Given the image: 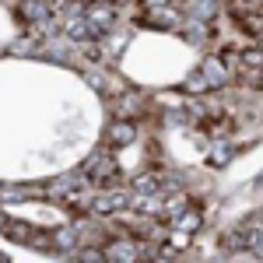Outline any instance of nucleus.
<instances>
[{
  "label": "nucleus",
  "mask_w": 263,
  "mask_h": 263,
  "mask_svg": "<svg viewBox=\"0 0 263 263\" xmlns=\"http://www.w3.org/2000/svg\"><path fill=\"white\" fill-rule=\"evenodd\" d=\"M84 179L95 182V186H112V182L120 179V165L116 158H109V155H95L88 168H84Z\"/></svg>",
  "instance_id": "1"
},
{
  "label": "nucleus",
  "mask_w": 263,
  "mask_h": 263,
  "mask_svg": "<svg viewBox=\"0 0 263 263\" xmlns=\"http://www.w3.org/2000/svg\"><path fill=\"white\" fill-rule=\"evenodd\" d=\"M144 246L141 242H130V239H120V242H109L105 249H102V256L112 263H130V260H141Z\"/></svg>",
  "instance_id": "2"
},
{
  "label": "nucleus",
  "mask_w": 263,
  "mask_h": 263,
  "mask_svg": "<svg viewBox=\"0 0 263 263\" xmlns=\"http://www.w3.org/2000/svg\"><path fill=\"white\" fill-rule=\"evenodd\" d=\"M126 203H130V197H126V193H116V190H109V193H99V197H91V211H95V214H120Z\"/></svg>",
  "instance_id": "3"
},
{
  "label": "nucleus",
  "mask_w": 263,
  "mask_h": 263,
  "mask_svg": "<svg viewBox=\"0 0 263 263\" xmlns=\"http://www.w3.org/2000/svg\"><path fill=\"white\" fill-rule=\"evenodd\" d=\"M67 35H70V39H81V42H91V39H102V28L88 18H74L67 25Z\"/></svg>",
  "instance_id": "4"
},
{
  "label": "nucleus",
  "mask_w": 263,
  "mask_h": 263,
  "mask_svg": "<svg viewBox=\"0 0 263 263\" xmlns=\"http://www.w3.org/2000/svg\"><path fill=\"white\" fill-rule=\"evenodd\" d=\"M84 18L95 21L102 32H109V25H112V18H116V7H112V4H91V7L84 11Z\"/></svg>",
  "instance_id": "5"
},
{
  "label": "nucleus",
  "mask_w": 263,
  "mask_h": 263,
  "mask_svg": "<svg viewBox=\"0 0 263 263\" xmlns=\"http://www.w3.org/2000/svg\"><path fill=\"white\" fill-rule=\"evenodd\" d=\"M203 78H207V84L221 88L224 78H228V70H224V63L218 60V57H207V60H203Z\"/></svg>",
  "instance_id": "6"
},
{
  "label": "nucleus",
  "mask_w": 263,
  "mask_h": 263,
  "mask_svg": "<svg viewBox=\"0 0 263 263\" xmlns=\"http://www.w3.org/2000/svg\"><path fill=\"white\" fill-rule=\"evenodd\" d=\"M134 137H137L134 123H112V126H109V144H116V147H123V144H130Z\"/></svg>",
  "instance_id": "7"
},
{
  "label": "nucleus",
  "mask_w": 263,
  "mask_h": 263,
  "mask_svg": "<svg viewBox=\"0 0 263 263\" xmlns=\"http://www.w3.org/2000/svg\"><path fill=\"white\" fill-rule=\"evenodd\" d=\"M172 221H176L179 232L190 235V232H197V228H200V211H186V207H182V211H176V218H172Z\"/></svg>",
  "instance_id": "8"
},
{
  "label": "nucleus",
  "mask_w": 263,
  "mask_h": 263,
  "mask_svg": "<svg viewBox=\"0 0 263 263\" xmlns=\"http://www.w3.org/2000/svg\"><path fill=\"white\" fill-rule=\"evenodd\" d=\"M239 67H253V70H263V49H246V53H239Z\"/></svg>",
  "instance_id": "9"
},
{
  "label": "nucleus",
  "mask_w": 263,
  "mask_h": 263,
  "mask_svg": "<svg viewBox=\"0 0 263 263\" xmlns=\"http://www.w3.org/2000/svg\"><path fill=\"white\" fill-rule=\"evenodd\" d=\"M214 11H218V4H214V0H207V4H197V14H200V18H211Z\"/></svg>",
  "instance_id": "10"
},
{
  "label": "nucleus",
  "mask_w": 263,
  "mask_h": 263,
  "mask_svg": "<svg viewBox=\"0 0 263 263\" xmlns=\"http://www.w3.org/2000/svg\"><path fill=\"white\" fill-rule=\"evenodd\" d=\"M147 7H165V4H172V0H144Z\"/></svg>",
  "instance_id": "11"
}]
</instances>
